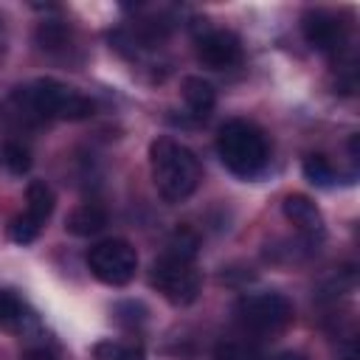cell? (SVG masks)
<instances>
[{"label": "cell", "instance_id": "cb8c5ba5", "mask_svg": "<svg viewBox=\"0 0 360 360\" xmlns=\"http://www.w3.org/2000/svg\"><path fill=\"white\" fill-rule=\"evenodd\" d=\"M0 51H3V39H0Z\"/></svg>", "mask_w": 360, "mask_h": 360}, {"label": "cell", "instance_id": "30bf717a", "mask_svg": "<svg viewBox=\"0 0 360 360\" xmlns=\"http://www.w3.org/2000/svg\"><path fill=\"white\" fill-rule=\"evenodd\" d=\"M281 211H284V217L301 231V233H307V236H323V214H321V208L315 205V200L312 197H307V194H287L284 197V202H281Z\"/></svg>", "mask_w": 360, "mask_h": 360}, {"label": "cell", "instance_id": "ac0fdd59", "mask_svg": "<svg viewBox=\"0 0 360 360\" xmlns=\"http://www.w3.org/2000/svg\"><path fill=\"white\" fill-rule=\"evenodd\" d=\"M39 231H42V225H39L34 217H28L25 211L17 214V217L8 222V236H11L17 245H31V242L39 236Z\"/></svg>", "mask_w": 360, "mask_h": 360}, {"label": "cell", "instance_id": "7402d4cb", "mask_svg": "<svg viewBox=\"0 0 360 360\" xmlns=\"http://www.w3.org/2000/svg\"><path fill=\"white\" fill-rule=\"evenodd\" d=\"M273 360H307L301 352H292V349H287V352H278Z\"/></svg>", "mask_w": 360, "mask_h": 360}, {"label": "cell", "instance_id": "44dd1931", "mask_svg": "<svg viewBox=\"0 0 360 360\" xmlns=\"http://www.w3.org/2000/svg\"><path fill=\"white\" fill-rule=\"evenodd\" d=\"M20 360H59V357H56L51 349H45V346H31V349L22 352Z\"/></svg>", "mask_w": 360, "mask_h": 360}, {"label": "cell", "instance_id": "9c48e42d", "mask_svg": "<svg viewBox=\"0 0 360 360\" xmlns=\"http://www.w3.org/2000/svg\"><path fill=\"white\" fill-rule=\"evenodd\" d=\"M0 329L3 332H11V335H31L34 329H39L37 312L11 287H3L0 290Z\"/></svg>", "mask_w": 360, "mask_h": 360}, {"label": "cell", "instance_id": "603a6c76", "mask_svg": "<svg viewBox=\"0 0 360 360\" xmlns=\"http://www.w3.org/2000/svg\"><path fill=\"white\" fill-rule=\"evenodd\" d=\"M340 360H357V354H354V352H349V354H346V357H340Z\"/></svg>", "mask_w": 360, "mask_h": 360}, {"label": "cell", "instance_id": "4fadbf2b", "mask_svg": "<svg viewBox=\"0 0 360 360\" xmlns=\"http://www.w3.org/2000/svg\"><path fill=\"white\" fill-rule=\"evenodd\" d=\"M56 208V194L45 180H31L25 188V214L34 217L39 225H45L51 219Z\"/></svg>", "mask_w": 360, "mask_h": 360}, {"label": "cell", "instance_id": "2e32d148", "mask_svg": "<svg viewBox=\"0 0 360 360\" xmlns=\"http://www.w3.org/2000/svg\"><path fill=\"white\" fill-rule=\"evenodd\" d=\"M0 166L11 174H25L31 169V152L17 141H3L0 143Z\"/></svg>", "mask_w": 360, "mask_h": 360}, {"label": "cell", "instance_id": "d6986e66", "mask_svg": "<svg viewBox=\"0 0 360 360\" xmlns=\"http://www.w3.org/2000/svg\"><path fill=\"white\" fill-rule=\"evenodd\" d=\"M112 312H115L118 323H124V326H138V323H143L146 315H149V309H146L141 301H121V304L112 307Z\"/></svg>", "mask_w": 360, "mask_h": 360}, {"label": "cell", "instance_id": "6da1fadb", "mask_svg": "<svg viewBox=\"0 0 360 360\" xmlns=\"http://www.w3.org/2000/svg\"><path fill=\"white\" fill-rule=\"evenodd\" d=\"M149 169H152L155 188L166 202L188 200L202 180L200 158L186 143L169 135H158L149 143Z\"/></svg>", "mask_w": 360, "mask_h": 360}, {"label": "cell", "instance_id": "3957f363", "mask_svg": "<svg viewBox=\"0 0 360 360\" xmlns=\"http://www.w3.org/2000/svg\"><path fill=\"white\" fill-rule=\"evenodd\" d=\"M14 98L28 112H37L42 118H59V121H84L96 110V104L84 93L73 90L65 82L51 79V76H42L25 87H17Z\"/></svg>", "mask_w": 360, "mask_h": 360}, {"label": "cell", "instance_id": "52a82bcc", "mask_svg": "<svg viewBox=\"0 0 360 360\" xmlns=\"http://www.w3.org/2000/svg\"><path fill=\"white\" fill-rule=\"evenodd\" d=\"M301 31L309 48L321 53H335L346 45L349 22L332 8H307L301 17Z\"/></svg>", "mask_w": 360, "mask_h": 360}, {"label": "cell", "instance_id": "277c9868", "mask_svg": "<svg viewBox=\"0 0 360 360\" xmlns=\"http://www.w3.org/2000/svg\"><path fill=\"white\" fill-rule=\"evenodd\" d=\"M149 287L158 290L172 307H188L200 298L202 276L194 267V259L174 250H163L149 267Z\"/></svg>", "mask_w": 360, "mask_h": 360}, {"label": "cell", "instance_id": "5b68a950", "mask_svg": "<svg viewBox=\"0 0 360 360\" xmlns=\"http://www.w3.org/2000/svg\"><path fill=\"white\" fill-rule=\"evenodd\" d=\"M233 315L250 332L276 335L295 321V307L284 292H248L233 304Z\"/></svg>", "mask_w": 360, "mask_h": 360}, {"label": "cell", "instance_id": "5bb4252c", "mask_svg": "<svg viewBox=\"0 0 360 360\" xmlns=\"http://www.w3.org/2000/svg\"><path fill=\"white\" fill-rule=\"evenodd\" d=\"M34 39H37V45H39L42 51L56 53V51H65V48H68V42H70V31H68V25L59 22V20H45V22L37 25Z\"/></svg>", "mask_w": 360, "mask_h": 360}, {"label": "cell", "instance_id": "7a4b0ae2", "mask_svg": "<svg viewBox=\"0 0 360 360\" xmlns=\"http://www.w3.org/2000/svg\"><path fill=\"white\" fill-rule=\"evenodd\" d=\"M217 155L236 177H256L270 158L267 135L248 118H231L217 132Z\"/></svg>", "mask_w": 360, "mask_h": 360}, {"label": "cell", "instance_id": "7c38bea8", "mask_svg": "<svg viewBox=\"0 0 360 360\" xmlns=\"http://www.w3.org/2000/svg\"><path fill=\"white\" fill-rule=\"evenodd\" d=\"M107 228V211L96 202H84L76 205L68 217H65V231L70 236H96Z\"/></svg>", "mask_w": 360, "mask_h": 360}, {"label": "cell", "instance_id": "ffe728a7", "mask_svg": "<svg viewBox=\"0 0 360 360\" xmlns=\"http://www.w3.org/2000/svg\"><path fill=\"white\" fill-rule=\"evenodd\" d=\"M214 360H250V357L236 340H219L214 349Z\"/></svg>", "mask_w": 360, "mask_h": 360}, {"label": "cell", "instance_id": "9a60e30c", "mask_svg": "<svg viewBox=\"0 0 360 360\" xmlns=\"http://www.w3.org/2000/svg\"><path fill=\"white\" fill-rule=\"evenodd\" d=\"M93 357L96 360H146V354L138 343H121L112 338L93 343Z\"/></svg>", "mask_w": 360, "mask_h": 360}, {"label": "cell", "instance_id": "8992f818", "mask_svg": "<svg viewBox=\"0 0 360 360\" xmlns=\"http://www.w3.org/2000/svg\"><path fill=\"white\" fill-rule=\"evenodd\" d=\"M87 270L107 287H127L138 273V250L127 239H104L87 250Z\"/></svg>", "mask_w": 360, "mask_h": 360}, {"label": "cell", "instance_id": "8fae6325", "mask_svg": "<svg viewBox=\"0 0 360 360\" xmlns=\"http://www.w3.org/2000/svg\"><path fill=\"white\" fill-rule=\"evenodd\" d=\"M180 90H183V101H186V107H188V112L194 118H208L214 112V107H217V90H214V84L208 79H202V76H186L183 84H180Z\"/></svg>", "mask_w": 360, "mask_h": 360}, {"label": "cell", "instance_id": "ba28073f", "mask_svg": "<svg viewBox=\"0 0 360 360\" xmlns=\"http://www.w3.org/2000/svg\"><path fill=\"white\" fill-rule=\"evenodd\" d=\"M194 51L205 68L225 70L242 59V39L228 28H205L202 34H197Z\"/></svg>", "mask_w": 360, "mask_h": 360}, {"label": "cell", "instance_id": "e0dca14e", "mask_svg": "<svg viewBox=\"0 0 360 360\" xmlns=\"http://www.w3.org/2000/svg\"><path fill=\"white\" fill-rule=\"evenodd\" d=\"M301 172H304V177H307L312 186L326 188V186L335 183V169H332V163H329L323 155H307L304 163H301Z\"/></svg>", "mask_w": 360, "mask_h": 360}]
</instances>
